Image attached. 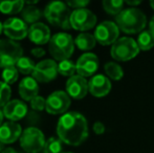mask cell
<instances>
[{"instance_id": "obj_1", "label": "cell", "mask_w": 154, "mask_h": 153, "mask_svg": "<svg viewBox=\"0 0 154 153\" xmlns=\"http://www.w3.org/2000/svg\"><path fill=\"white\" fill-rule=\"evenodd\" d=\"M57 134L66 145H81L88 137V124L85 116L75 111L64 113L58 121Z\"/></svg>"}, {"instance_id": "obj_2", "label": "cell", "mask_w": 154, "mask_h": 153, "mask_svg": "<svg viewBox=\"0 0 154 153\" xmlns=\"http://www.w3.org/2000/svg\"><path fill=\"white\" fill-rule=\"evenodd\" d=\"M116 23L119 29L126 34L142 33L147 23L146 15L136 8L123 10L116 17Z\"/></svg>"}, {"instance_id": "obj_3", "label": "cell", "mask_w": 154, "mask_h": 153, "mask_svg": "<svg viewBox=\"0 0 154 153\" xmlns=\"http://www.w3.org/2000/svg\"><path fill=\"white\" fill-rule=\"evenodd\" d=\"M48 50L51 57L57 61L68 60L75 50V41L69 34L58 33L49 41Z\"/></svg>"}, {"instance_id": "obj_4", "label": "cell", "mask_w": 154, "mask_h": 153, "mask_svg": "<svg viewBox=\"0 0 154 153\" xmlns=\"http://www.w3.org/2000/svg\"><path fill=\"white\" fill-rule=\"evenodd\" d=\"M70 11L68 5L61 1H54L45 6L44 17L51 24L59 26L63 29H71Z\"/></svg>"}, {"instance_id": "obj_5", "label": "cell", "mask_w": 154, "mask_h": 153, "mask_svg": "<svg viewBox=\"0 0 154 153\" xmlns=\"http://www.w3.org/2000/svg\"><path fill=\"white\" fill-rule=\"evenodd\" d=\"M140 49L134 39L130 37L119 38L112 44L110 55L116 61H129L138 55Z\"/></svg>"}, {"instance_id": "obj_6", "label": "cell", "mask_w": 154, "mask_h": 153, "mask_svg": "<svg viewBox=\"0 0 154 153\" xmlns=\"http://www.w3.org/2000/svg\"><path fill=\"white\" fill-rule=\"evenodd\" d=\"M22 47L20 44L8 39L0 40V67L8 68L16 66L17 62L22 58Z\"/></svg>"}, {"instance_id": "obj_7", "label": "cell", "mask_w": 154, "mask_h": 153, "mask_svg": "<svg viewBox=\"0 0 154 153\" xmlns=\"http://www.w3.org/2000/svg\"><path fill=\"white\" fill-rule=\"evenodd\" d=\"M45 143L43 132L36 127L26 128L20 136V147L27 153H40L44 150Z\"/></svg>"}, {"instance_id": "obj_8", "label": "cell", "mask_w": 154, "mask_h": 153, "mask_svg": "<svg viewBox=\"0 0 154 153\" xmlns=\"http://www.w3.org/2000/svg\"><path fill=\"white\" fill-rule=\"evenodd\" d=\"M71 29L85 32L91 29L97 24V16L87 8L75 10L70 15Z\"/></svg>"}, {"instance_id": "obj_9", "label": "cell", "mask_w": 154, "mask_h": 153, "mask_svg": "<svg viewBox=\"0 0 154 153\" xmlns=\"http://www.w3.org/2000/svg\"><path fill=\"white\" fill-rule=\"evenodd\" d=\"M70 103V96L67 94V92L58 90L51 93L46 99L45 110L49 115H63L68 110Z\"/></svg>"}, {"instance_id": "obj_10", "label": "cell", "mask_w": 154, "mask_h": 153, "mask_svg": "<svg viewBox=\"0 0 154 153\" xmlns=\"http://www.w3.org/2000/svg\"><path fill=\"white\" fill-rule=\"evenodd\" d=\"M120 29L112 21H104L100 23L94 31V38L101 45H111L119 39Z\"/></svg>"}, {"instance_id": "obj_11", "label": "cell", "mask_w": 154, "mask_h": 153, "mask_svg": "<svg viewBox=\"0 0 154 153\" xmlns=\"http://www.w3.org/2000/svg\"><path fill=\"white\" fill-rule=\"evenodd\" d=\"M58 72V64L55 60L47 59L39 62L36 64V67L32 72V78L37 82L40 83H47L56 79Z\"/></svg>"}, {"instance_id": "obj_12", "label": "cell", "mask_w": 154, "mask_h": 153, "mask_svg": "<svg viewBox=\"0 0 154 153\" xmlns=\"http://www.w3.org/2000/svg\"><path fill=\"white\" fill-rule=\"evenodd\" d=\"M3 33L13 41L22 40L29 35V27L22 19L12 17L4 21Z\"/></svg>"}, {"instance_id": "obj_13", "label": "cell", "mask_w": 154, "mask_h": 153, "mask_svg": "<svg viewBox=\"0 0 154 153\" xmlns=\"http://www.w3.org/2000/svg\"><path fill=\"white\" fill-rule=\"evenodd\" d=\"M99 58L92 53H85L78 59L75 66L79 76L83 78L91 77L99 68Z\"/></svg>"}, {"instance_id": "obj_14", "label": "cell", "mask_w": 154, "mask_h": 153, "mask_svg": "<svg viewBox=\"0 0 154 153\" xmlns=\"http://www.w3.org/2000/svg\"><path fill=\"white\" fill-rule=\"evenodd\" d=\"M88 91V82L85 78L77 75L67 80L66 92L70 98L81 100L87 94Z\"/></svg>"}, {"instance_id": "obj_15", "label": "cell", "mask_w": 154, "mask_h": 153, "mask_svg": "<svg viewBox=\"0 0 154 153\" xmlns=\"http://www.w3.org/2000/svg\"><path fill=\"white\" fill-rule=\"evenodd\" d=\"M88 90L93 96L102 98L110 92L111 83L107 77L103 75H95L88 82Z\"/></svg>"}, {"instance_id": "obj_16", "label": "cell", "mask_w": 154, "mask_h": 153, "mask_svg": "<svg viewBox=\"0 0 154 153\" xmlns=\"http://www.w3.org/2000/svg\"><path fill=\"white\" fill-rule=\"evenodd\" d=\"M22 134V128L16 122H5L0 127V143L13 144L20 139Z\"/></svg>"}, {"instance_id": "obj_17", "label": "cell", "mask_w": 154, "mask_h": 153, "mask_svg": "<svg viewBox=\"0 0 154 153\" xmlns=\"http://www.w3.org/2000/svg\"><path fill=\"white\" fill-rule=\"evenodd\" d=\"M3 115L6 118L11 120L12 122H16L23 118L27 113V106L23 101L13 100L10 101L5 106L3 107Z\"/></svg>"}, {"instance_id": "obj_18", "label": "cell", "mask_w": 154, "mask_h": 153, "mask_svg": "<svg viewBox=\"0 0 154 153\" xmlns=\"http://www.w3.org/2000/svg\"><path fill=\"white\" fill-rule=\"evenodd\" d=\"M29 38L32 43L38 45L46 44L51 41V31L48 26L42 22H37L29 26Z\"/></svg>"}, {"instance_id": "obj_19", "label": "cell", "mask_w": 154, "mask_h": 153, "mask_svg": "<svg viewBox=\"0 0 154 153\" xmlns=\"http://www.w3.org/2000/svg\"><path fill=\"white\" fill-rule=\"evenodd\" d=\"M38 82L32 77H25L19 84V94L24 101H31L38 96Z\"/></svg>"}, {"instance_id": "obj_20", "label": "cell", "mask_w": 154, "mask_h": 153, "mask_svg": "<svg viewBox=\"0 0 154 153\" xmlns=\"http://www.w3.org/2000/svg\"><path fill=\"white\" fill-rule=\"evenodd\" d=\"M95 43H97V40L94 38V35L88 33L79 34L75 39V44L81 50H90L95 46Z\"/></svg>"}, {"instance_id": "obj_21", "label": "cell", "mask_w": 154, "mask_h": 153, "mask_svg": "<svg viewBox=\"0 0 154 153\" xmlns=\"http://www.w3.org/2000/svg\"><path fill=\"white\" fill-rule=\"evenodd\" d=\"M24 1L22 0H16V1H0V12L3 14L14 15L22 12Z\"/></svg>"}, {"instance_id": "obj_22", "label": "cell", "mask_w": 154, "mask_h": 153, "mask_svg": "<svg viewBox=\"0 0 154 153\" xmlns=\"http://www.w3.org/2000/svg\"><path fill=\"white\" fill-rule=\"evenodd\" d=\"M42 16V13L39 10L38 8L34 5H29L26 8H23V11L21 12V17H22V20L25 23H29V24H35L37 23V21L41 18Z\"/></svg>"}, {"instance_id": "obj_23", "label": "cell", "mask_w": 154, "mask_h": 153, "mask_svg": "<svg viewBox=\"0 0 154 153\" xmlns=\"http://www.w3.org/2000/svg\"><path fill=\"white\" fill-rule=\"evenodd\" d=\"M136 43L140 50H149L154 46V35L150 31H143L138 35Z\"/></svg>"}, {"instance_id": "obj_24", "label": "cell", "mask_w": 154, "mask_h": 153, "mask_svg": "<svg viewBox=\"0 0 154 153\" xmlns=\"http://www.w3.org/2000/svg\"><path fill=\"white\" fill-rule=\"evenodd\" d=\"M105 72L110 79L114 80V81H119L121 80L124 76V70L122 66L119 65L118 63H114V62H108L105 64Z\"/></svg>"}, {"instance_id": "obj_25", "label": "cell", "mask_w": 154, "mask_h": 153, "mask_svg": "<svg viewBox=\"0 0 154 153\" xmlns=\"http://www.w3.org/2000/svg\"><path fill=\"white\" fill-rule=\"evenodd\" d=\"M124 4H125V2L122 0H104L103 8L106 13L118 16L123 11Z\"/></svg>"}, {"instance_id": "obj_26", "label": "cell", "mask_w": 154, "mask_h": 153, "mask_svg": "<svg viewBox=\"0 0 154 153\" xmlns=\"http://www.w3.org/2000/svg\"><path fill=\"white\" fill-rule=\"evenodd\" d=\"M77 72V66L70 60H64L58 64V72L64 77H73Z\"/></svg>"}, {"instance_id": "obj_27", "label": "cell", "mask_w": 154, "mask_h": 153, "mask_svg": "<svg viewBox=\"0 0 154 153\" xmlns=\"http://www.w3.org/2000/svg\"><path fill=\"white\" fill-rule=\"evenodd\" d=\"M35 67H36V65H35L34 61L27 57H22L16 64V68L18 69V72H20L23 75L32 74Z\"/></svg>"}, {"instance_id": "obj_28", "label": "cell", "mask_w": 154, "mask_h": 153, "mask_svg": "<svg viewBox=\"0 0 154 153\" xmlns=\"http://www.w3.org/2000/svg\"><path fill=\"white\" fill-rule=\"evenodd\" d=\"M62 141L60 139L51 137L44 146V153H62Z\"/></svg>"}, {"instance_id": "obj_29", "label": "cell", "mask_w": 154, "mask_h": 153, "mask_svg": "<svg viewBox=\"0 0 154 153\" xmlns=\"http://www.w3.org/2000/svg\"><path fill=\"white\" fill-rule=\"evenodd\" d=\"M18 69L15 66L4 68L2 72V79L6 84H13L18 80Z\"/></svg>"}, {"instance_id": "obj_30", "label": "cell", "mask_w": 154, "mask_h": 153, "mask_svg": "<svg viewBox=\"0 0 154 153\" xmlns=\"http://www.w3.org/2000/svg\"><path fill=\"white\" fill-rule=\"evenodd\" d=\"M11 98V87L8 84L0 81V107H4Z\"/></svg>"}, {"instance_id": "obj_31", "label": "cell", "mask_w": 154, "mask_h": 153, "mask_svg": "<svg viewBox=\"0 0 154 153\" xmlns=\"http://www.w3.org/2000/svg\"><path fill=\"white\" fill-rule=\"evenodd\" d=\"M31 107L32 109L36 111H42L46 107V100L43 96H37L36 98H34L31 101Z\"/></svg>"}, {"instance_id": "obj_32", "label": "cell", "mask_w": 154, "mask_h": 153, "mask_svg": "<svg viewBox=\"0 0 154 153\" xmlns=\"http://www.w3.org/2000/svg\"><path fill=\"white\" fill-rule=\"evenodd\" d=\"M66 4L69 8L80 10V8H85V6L89 4V1L88 0H73V1H68Z\"/></svg>"}, {"instance_id": "obj_33", "label": "cell", "mask_w": 154, "mask_h": 153, "mask_svg": "<svg viewBox=\"0 0 154 153\" xmlns=\"http://www.w3.org/2000/svg\"><path fill=\"white\" fill-rule=\"evenodd\" d=\"M93 131H94L95 134L97 135H101L103 134L104 132H105V125L103 124V123L101 122H95L94 124H93Z\"/></svg>"}, {"instance_id": "obj_34", "label": "cell", "mask_w": 154, "mask_h": 153, "mask_svg": "<svg viewBox=\"0 0 154 153\" xmlns=\"http://www.w3.org/2000/svg\"><path fill=\"white\" fill-rule=\"evenodd\" d=\"M32 55L36 58H41L45 55V50L41 47H36V48H32Z\"/></svg>"}, {"instance_id": "obj_35", "label": "cell", "mask_w": 154, "mask_h": 153, "mask_svg": "<svg viewBox=\"0 0 154 153\" xmlns=\"http://www.w3.org/2000/svg\"><path fill=\"white\" fill-rule=\"evenodd\" d=\"M126 4H127V5H129V6H136V5H138V4H140L142 3V1H140V0H137V1H129V0H128V1H126L125 2Z\"/></svg>"}, {"instance_id": "obj_36", "label": "cell", "mask_w": 154, "mask_h": 153, "mask_svg": "<svg viewBox=\"0 0 154 153\" xmlns=\"http://www.w3.org/2000/svg\"><path fill=\"white\" fill-rule=\"evenodd\" d=\"M149 31L154 35V16L151 18L150 22H149Z\"/></svg>"}, {"instance_id": "obj_37", "label": "cell", "mask_w": 154, "mask_h": 153, "mask_svg": "<svg viewBox=\"0 0 154 153\" xmlns=\"http://www.w3.org/2000/svg\"><path fill=\"white\" fill-rule=\"evenodd\" d=\"M2 153H17V151L13 148H6L2 151Z\"/></svg>"}, {"instance_id": "obj_38", "label": "cell", "mask_w": 154, "mask_h": 153, "mask_svg": "<svg viewBox=\"0 0 154 153\" xmlns=\"http://www.w3.org/2000/svg\"><path fill=\"white\" fill-rule=\"evenodd\" d=\"M3 112H2L1 110H0V127H1V125H2V121H3Z\"/></svg>"}, {"instance_id": "obj_39", "label": "cell", "mask_w": 154, "mask_h": 153, "mask_svg": "<svg viewBox=\"0 0 154 153\" xmlns=\"http://www.w3.org/2000/svg\"><path fill=\"white\" fill-rule=\"evenodd\" d=\"M2 32H3V23L0 22V35L2 34Z\"/></svg>"}, {"instance_id": "obj_40", "label": "cell", "mask_w": 154, "mask_h": 153, "mask_svg": "<svg viewBox=\"0 0 154 153\" xmlns=\"http://www.w3.org/2000/svg\"><path fill=\"white\" fill-rule=\"evenodd\" d=\"M150 5H151V8H152L153 10H154V1H151L150 2Z\"/></svg>"}, {"instance_id": "obj_41", "label": "cell", "mask_w": 154, "mask_h": 153, "mask_svg": "<svg viewBox=\"0 0 154 153\" xmlns=\"http://www.w3.org/2000/svg\"><path fill=\"white\" fill-rule=\"evenodd\" d=\"M62 153H72V152H62Z\"/></svg>"}]
</instances>
